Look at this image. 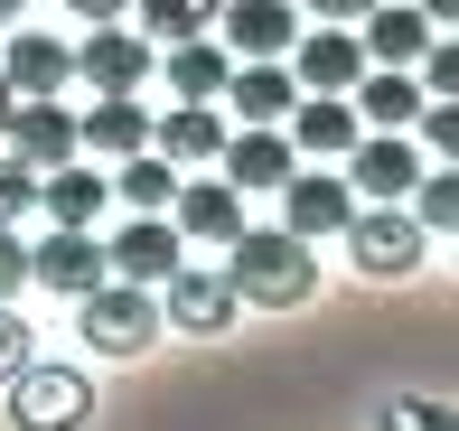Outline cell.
Returning a JSON list of instances; mask_svg holds the SVG:
<instances>
[{
    "instance_id": "5b68a950",
    "label": "cell",
    "mask_w": 459,
    "mask_h": 431,
    "mask_svg": "<svg viewBox=\"0 0 459 431\" xmlns=\"http://www.w3.org/2000/svg\"><path fill=\"white\" fill-rule=\"evenodd\" d=\"M151 38L141 29H113V19H94V38L75 47V85H94V94H141L151 85Z\"/></svg>"
},
{
    "instance_id": "8992f818",
    "label": "cell",
    "mask_w": 459,
    "mask_h": 431,
    "mask_svg": "<svg viewBox=\"0 0 459 431\" xmlns=\"http://www.w3.org/2000/svg\"><path fill=\"white\" fill-rule=\"evenodd\" d=\"M412 178H422V151H412L403 132H357L347 141V188L375 197V207H403Z\"/></svg>"
},
{
    "instance_id": "8d00e7d4",
    "label": "cell",
    "mask_w": 459,
    "mask_h": 431,
    "mask_svg": "<svg viewBox=\"0 0 459 431\" xmlns=\"http://www.w3.org/2000/svg\"><path fill=\"white\" fill-rule=\"evenodd\" d=\"M10 113H19V94H10V75H0V132H10Z\"/></svg>"
},
{
    "instance_id": "e0dca14e",
    "label": "cell",
    "mask_w": 459,
    "mask_h": 431,
    "mask_svg": "<svg viewBox=\"0 0 459 431\" xmlns=\"http://www.w3.org/2000/svg\"><path fill=\"white\" fill-rule=\"evenodd\" d=\"M347 104H357V122H375V132H412V113H422L431 94H422L412 66H366L357 85H347Z\"/></svg>"
},
{
    "instance_id": "4316f807",
    "label": "cell",
    "mask_w": 459,
    "mask_h": 431,
    "mask_svg": "<svg viewBox=\"0 0 459 431\" xmlns=\"http://www.w3.org/2000/svg\"><path fill=\"white\" fill-rule=\"evenodd\" d=\"M216 10L225 0H132V19L151 38H197V29H216Z\"/></svg>"
},
{
    "instance_id": "f35d334b",
    "label": "cell",
    "mask_w": 459,
    "mask_h": 431,
    "mask_svg": "<svg viewBox=\"0 0 459 431\" xmlns=\"http://www.w3.org/2000/svg\"><path fill=\"white\" fill-rule=\"evenodd\" d=\"M450 263H459V254H450Z\"/></svg>"
},
{
    "instance_id": "cb8c5ba5",
    "label": "cell",
    "mask_w": 459,
    "mask_h": 431,
    "mask_svg": "<svg viewBox=\"0 0 459 431\" xmlns=\"http://www.w3.org/2000/svg\"><path fill=\"white\" fill-rule=\"evenodd\" d=\"M103 197H113V178L75 169V159H56V169H38V207H48L56 225H94V216H103Z\"/></svg>"
},
{
    "instance_id": "5bb4252c",
    "label": "cell",
    "mask_w": 459,
    "mask_h": 431,
    "mask_svg": "<svg viewBox=\"0 0 459 431\" xmlns=\"http://www.w3.org/2000/svg\"><path fill=\"white\" fill-rule=\"evenodd\" d=\"M431 19L422 10H403V0H375V10L357 19V47H366V66H422V47H431Z\"/></svg>"
},
{
    "instance_id": "277c9868",
    "label": "cell",
    "mask_w": 459,
    "mask_h": 431,
    "mask_svg": "<svg viewBox=\"0 0 459 431\" xmlns=\"http://www.w3.org/2000/svg\"><path fill=\"white\" fill-rule=\"evenodd\" d=\"M338 235H347V254H357L366 281H403L412 263H422V216H403V207H357Z\"/></svg>"
},
{
    "instance_id": "1f68e13d",
    "label": "cell",
    "mask_w": 459,
    "mask_h": 431,
    "mask_svg": "<svg viewBox=\"0 0 459 431\" xmlns=\"http://www.w3.org/2000/svg\"><path fill=\"white\" fill-rule=\"evenodd\" d=\"M412 122H422V141H431L441 159H459V104H422Z\"/></svg>"
},
{
    "instance_id": "8fae6325",
    "label": "cell",
    "mask_w": 459,
    "mask_h": 431,
    "mask_svg": "<svg viewBox=\"0 0 459 431\" xmlns=\"http://www.w3.org/2000/svg\"><path fill=\"white\" fill-rule=\"evenodd\" d=\"M225 178H235V188H281L290 169H300V151H290V132L281 122H244V132H225Z\"/></svg>"
},
{
    "instance_id": "f546056e",
    "label": "cell",
    "mask_w": 459,
    "mask_h": 431,
    "mask_svg": "<svg viewBox=\"0 0 459 431\" xmlns=\"http://www.w3.org/2000/svg\"><path fill=\"white\" fill-rule=\"evenodd\" d=\"M29 207H38V169L19 151H0V225H19Z\"/></svg>"
},
{
    "instance_id": "836d02e7",
    "label": "cell",
    "mask_w": 459,
    "mask_h": 431,
    "mask_svg": "<svg viewBox=\"0 0 459 431\" xmlns=\"http://www.w3.org/2000/svg\"><path fill=\"white\" fill-rule=\"evenodd\" d=\"M309 10H319V19H338V29H357V19L375 10V0H309Z\"/></svg>"
},
{
    "instance_id": "d4e9b609",
    "label": "cell",
    "mask_w": 459,
    "mask_h": 431,
    "mask_svg": "<svg viewBox=\"0 0 459 431\" xmlns=\"http://www.w3.org/2000/svg\"><path fill=\"white\" fill-rule=\"evenodd\" d=\"M113 188L132 197L141 216H169V197H178V159H160L151 141H141V151H122V169H113Z\"/></svg>"
},
{
    "instance_id": "ba28073f",
    "label": "cell",
    "mask_w": 459,
    "mask_h": 431,
    "mask_svg": "<svg viewBox=\"0 0 459 431\" xmlns=\"http://www.w3.org/2000/svg\"><path fill=\"white\" fill-rule=\"evenodd\" d=\"M357 75H366L357 29H338V19H328V29H300V38H290V85H300V94H347Z\"/></svg>"
},
{
    "instance_id": "484cf974",
    "label": "cell",
    "mask_w": 459,
    "mask_h": 431,
    "mask_svg": "<svg viewBox=\"0 0 459 431\" xmlns=\"http://www.w3.org/2000/svg\"><path fill=\"white\" fill-rule=\"evenodd\" d=\"M412 216H422V235H459V159L412 178Z\"/></svg>"
},
{
    "instance_id": "e575fe53",
    "label": "cell",
    "mask_w": 459,
    "mask_h": 431,
    "mask_svg": "<svg viewBox=\"0 0 459 431\" xmlns=\"http://www.w3.org/2000/svg\"><path fill=\"white\" fill-rule=\"evenodd\" d=\"M66 10H75V19H85V29H94V19H122V10H132V0H66Z\"/></svg>"
},
{
    "instance_id": "44dd1931",
    "label": "cell",
    "mask_w": 459,
    "mask_h": 431,
    "mask_svg": "<svg viewBox=\"0 0 459 431\" xmlns=\"http://www.w3.org/2000/svg\"><path fill=\"white\" fill-rule=\"evenodd\" d=\"M151 151L178 159V169H197V159L225 151V113H216V104H169V113L151 122Z\"/></svg>"
},
{
    "instance_id": "603a6c76",
    "label": "cell",
    "mask_w": 459,
    "mask_h": 431,
    "mask_svg": "<svg viewBox=\"0 0 459 431\" xmlns=\"http://www.w3.org/2000/svg\"><path fill=\"white\" fill-rule=\"evenodd\" d=\"M225 66H235V56H225V38H169V94L178 104H216L225 94Z\"/></svg>"
},
{
    "instance_id": "f1b7e54d",
    "label": "cell",
    "mask_w": 459,
    "mask_h": 431,
    "mask_svg": "<svg viewBox=\"0 0 459 431\" xmlns=\"http://www.w3.org/2000/svg\"><path fill=\"white\" fill-rule=\"evenodd\" d=\"M412 75H422V94H431V104H459V29H441V38H431Z\"/></svg>"
},
{
    "instance_id": "7402d4cb",
    "label": "cell",
    "mask_w": 459,
    "mask_h": 431,
    "mask_svg": "<svg viewBox=\"0 0 459 431\" xmlns=\"http://www.w3.org/2000/svg\"><path fill=\"white\" fill-rule=\"evenodd\" d=\"M141 141H151V104H132V94H103L94 113H75V151L122 159V151H141Z\"/></svg>"
},
{
    "instance_id": "30bf717a",
    "label": "cell",
    "mask_w": 459,
    "mask_h": 431,
    "mask_svg": "<svg viewBox=\"0 0 459 431\" xmlns=\"http://www.w3.org/2000/svg\"><path fill=\"white\" fill-rule=\"evenodd\" d=\"M347 216H357V188H347V178H328V169H290V178H281V225H290L300 244L338 235Z\"/></svg>"
},
{
    "instance_id": "d6a6232c",
    "label": "cell",
    "mask_w": 459,
    "mask_h": 431,
    "mask_svg": "<svg viewBox=\"0 0 459 431\" xmlns=\"http://www.w3.org/2000/svg\"><path fill=\"white\" fill-rule=\"evenodd\" d=\"M19 281H29V244L19 225H0V300H19Z\"/></svg>"
},
{
    "instance_id": "6da1fadb",
    "label": "cell",
    "mask_w": 459,
    "mask_h": 431,
    "mask_svg": "<svg viewBox=\"0 0 459 431\" xmlns=\"http://www.w3.org/2000/svg\"><path fill=\"white\" fill-rule=\"evenodd\" d=\"M225 281H235V300H254V310H300V300L319 291V254H309L290 225H235V235H225Z\"/></svg>"
},
{
    "instance_id": "7a4b0ae2",
    "label": "cell",
    "mask_w": 459,
    "mask_h": 431,
    "mask_svg": "<svg viewBox=\"0 0 459 431\" xmlns=\"http://www.w3.org/2000/svg\"><path fill=\"white\" fill-rule=\"evenodd\" d=\"M75 338H85L94 357H141V347L160 338V291L103 272L94 291H75Z\"/></svg>"
},
{
    "instance_id": "9a60e30c",
    "label": "cell",
    "mask_w": 459,
    "mask_h": 431,
    "mask_svg": "<svg viewBox=\"0 0 459 431\" xmlns=\"http://www.w3.org/2000/svg\"><path fill=\"white\" fill-rule=\"evenodd\" d=\"M216 29H225V47H235V56H290L300 10H290V0H225Z\"/></svg>"
},
{
    "instance_id": "83f0119b",
    "label": "cell",
    "mask_w": 459,
    "mask_h": 431,
    "mask_svg": "<svg viewBox=\"0 0 459 431\" xmlns=\"http://www.w3.org/2000/svg\"><path fill=\"white\" fill-rule=\"evenodd\" d=\"M375 431H459V403H431V394H394Z\"/></svg>"
},
{
    "instance_id": "9c48e42d",
    "label": "cell",
    "mask_w": 459,
    "mask_h": 431,
    "mask_svg": "<svg viewBox=\"0 0 459 431\" xmlns=\"http://www.w3.org/2000/svg\"><path fill=\"white\" fill-rule=\"evenodd\" d=\"M103 272H113V281H141V291H160V281L178 272V225H169V216H132L113 244H103Z\"/></svg>"
},
{
    "instance_id": "52a82bcc",
    "label": "cell",
    "mask_w": 459,
    "mask_h": 431,
    "mask_svg": "<svg viewBox=\"0 0 459 431\" xmlns=\"http://www.w3.org/2000/svg\"><path fill=\"white\" fill-rule=\"evenodd\" d=\"M160 291H169V300H160V328H187V338H225V328H235V310H244L225 272H187V263L160 281Z\"/></svg>"
},
{
    "instance_id": "d590c367",
    "label": "cell",
    "mask_w": 459,
    "mask_h": 431,
    "mask_svg": "<svg viewBox=\"0 0 459 431\" xmlns=\"http://www.w3.org/2000/svg\"><path fill=\"white\" fill-rule=\"evenodd\" d=\"M422 19L431 29H459V0H422Z\"/></svg>"
},
{
    "instance_id": "74e56055",
    "label": "cell",
    "mask_w": 459,
    "mask_h": 431,
    "mask_svg": "<svg viewBox=\"0 0 459 431\" xmlns=\"http://www.w3.org/2000/svg\"><path fill=\"white\" fill-rule=\"evenodd\" d=\"M19 10H29V0H0V29H10V19H19Z\"/></svg>"
},
{
    "instance_id": "2e32d148",
    "label": "cell",
    "mask_w": 459,
    "mask_h": 431,
    "mask_svg": "<svg viewBox=\"0 0 459 431\" xmlns=\"http://www.w3.org/2000/svg\"><path fill=\"white\" fill-rule=\"evenodd\" d=\"M281 122H290V151H300V159H347V141L366 132L347 94H300Z\"/></svg>"
},
{
    "instance_id": "ffe728a7",
    "label": "cell",
    "mask_w": 459,
    "mask_h": 431,
    "mask_svg": "<svg viewBox=\"0 0 459 431\" xmlns=\"http://www.w3.org/2000/svg\"><path fill=\"white\" fill-rule=\"evenodd\" d=\"M216 104H235L244 122H281L290 104H300V85H290L281 56H244V66H225V94Z\"/></svg>"
},
{
    "instance_id": "4dcf8cb0",
    "label": "cell",
    "mask_w": 459,
    "mask_h": 431,
    "mask_svg": "<svg viewBox=\"0 0 459 431\" xmlns=\"http://www.w3.org/2000/svg\"><path fill=\"white\" fill-rule=\"evenodd\" d=\"M29 357H38V328L19 319L10 300H0V384H10V375H19V366H29Z\"/></svg>"
},
{
    "instance_id": "3957f363",
    "label": "cell",
    "mask_w": 459,
    "mask_h": 431,
    "mask_svg": "<svg viewBox=\"0 0 459 431\" xmlns=\"http://www.w3.org/2000/svg\"><path fill=\"white\" fill-rule=\"evenodd\" d=\"M0 394H10V422H19V431H85V422H94V384L75 375V366H38V357H29Z\"/></svg>"
},
{
    "instance_id": "ac0fdd59",
    "label": "cell",
    "mask_w": 459,
    "mask_h": 431,
    "mask_svg": "<svg viewBox=\"0 0 459 431\" xmlns=\"http://www.w3.org/2000/svg\"><path fill=\"white\" fill-rule=\"evenodd\" d=\"M169 225H178V235H197V244H225V235L244 225V188H235V178H178Z\"/></svg>"
},
{
    "instance_id": "7c38bea8",
    "label": "cell",
    "mask_w": 459,
    "mask_h": 431,
    "mask_svg": "<svg viewBox=\"0 0 459 431\" xmlns=\"http://www.w3.org/2000/svg\"><path fill=\"white\" fill-rule=\"evenodd\" d=\"M29 281H48V291H94L103 281V244H94V225H56L48 244H29Z\"/></svg>"
},
{
    "instance_id": "4fadbf2b",
    "label": "cell",
    "mask_w": 459,
    "mask_h": 431,
    "mask_svg": "<svg viewBox=\"0 0 459 431\" xmlns=\"http://www.w3.org/2000/svg\"><path fill=\"white\" fill-rule=\"evenodd\" d=\"M10 141L29 169H56V159H75V113L56 104V94H19V113H10Z\"/></svg>"
},
{
    "instance_id": "d6986e66",
    "label": "cell",
    "mask_w": 459,
    "mask_h": 431,
    "mask_svg": "<svg viewBox=\"0 0 459 431\" xmlns=\"http://www.w3.org/2000/svg\"><path fill=\"white\" fill-rule=\"evenodd\" d=\"M10 94H66L75 85V47L66 38H48V29H10Z\"/></svg>"
}]
</instances>
